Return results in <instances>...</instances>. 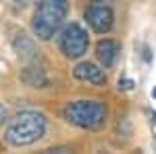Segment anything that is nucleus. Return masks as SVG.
Masks as SVG:
<instances>
[{
    "mask_svg": "<svg viewBox=\"0 0 156 154\" xmlns=\"http://www.w3.org/2000/svg\"><path fill=\"white\" fill-rule=\"evenodd\" d=\"M48 129V121L42 113L36 110H21L12 119H9L4 127V142L12 148H25L37 140H42Z\"/></svg>",
    "mask_w": 156,
    "mask_h": 154,
    "instance_id": "nucleus-1",
    "label": "nucleus"
},
{
    "mask_svg": "<svg viewBox=\"0 0 156 154\" xmlns=\"http://www.w3.org/2000/svg\"><path fill=\"white\" fill-rule=\"evenodd\" d=\"M62 117L67 123H71L79 129H102L108 121V108L102 100H92V98H81V100H71L62 108Z\"/></svg>",
    "mask_w": 156,
    "mask_h": 154,
    "instance_id": "nucleus-2",
    "label": "nucleus"
},
{
    "mask_svg": "<svg viewBox=\"0 0 156 154\" xmlns=\"http://www.w3.org/2000/svg\"><path fill=\"white\" fill-rule=\"evenodd\" d=\"M69 13V0H40L31 17V31L37 40H50Z\"/></svg>",
    "mask_w": 156,
    "mask_h": 154,
    "instance_id": "nucleus-3",
    "label": "nucleus"
},
{
    "mask_svg": "<svg viewBox=\"0 0 156 154\" xmlns=\"http://www.w3.org/2000/svg\"><path fill=\"white\" fill-rule=\"evenodd\" d=\"M90 46V36L79 23H69L58 36V48L67 59H81Z\"/></svg>",
    "mask_w": 156,
    "mask_h": 154,
    "instance_id": "nucleus-4",
    "label": "nucleus"
},
{
    "mask_svg": "<svg viewBox=\"0 0 156 154\" xmlns=\"http://www.w3.org/2000/svg\"><path fill=\"white\" fill-rule=\"evenodd\" d=\"M83 17L85 23L90 25V29L96 34H108L115 25V11L104 0H92L85 6Z\"/></svg>",
    "mask_w": 156,
    "mask_h": 154,
    "instance_id": "nucleus-5",
    "label": "nucleus"
},
{
    "mask_svg": "<svg viewBox=\"0 0 156 154\" xmlns=\"http://www.w3.org/2000/svg\"><path fill=\"white\" fill-rule=\"evenodd\" d=\"M73 77L79 79V81H87V83H94V85H106L108 77L104 73V67H98L94 63H77L73 67Z\"/></svg>",
    "mask_w": 156,
    "mask_h": 154,
    "instance_id": "nucleus-6",
    "label": "nucleus"
},
{
    "mask_svg": "<svg viewBox=\"0 0 156 154\" xmlns=\"http://www.w3.org/2000/svg\"><path fill=\"white\" fill-rule=\"evenodd\" d=\"M119 52H121V44L117 42V40L104 38V40H100V42L96 44V59L104 69H110V67L117 63Z\"/></svg>",
    "mask_w": 156,
    "mask_h": 154,
    "instance_id": "nucleus-7",
    "label": "nucleus"
},
{
    "mask_svg": "<svg viewBox=\"0 0 156 154\" xmlns=\"http://www.w3.org/2000/svg\"><path fill=\"white\" fill-rule=\"evenodd\" d=\"M12 46H15L17 54H19V59L23 60L25 65H27V63H37V60H40V50L36 48L34 40L27 36V34H23V31L15 36Z\"/></svg>",
    "mask_w": 156,
    "mask_h": 154,
    "instance_id": "nucleus-8",
    "label": "nucleus"
},
{
    "mask_svg": "<svg viewBox=\"0 0 156 154\" xmlns=\"http://www.w3.org/2000/svg\"><path fill=\"white\" fill-rule=\"evenodd\" d=\"M21 79H23L29 88H46V85L50 83L46 71H44L42 65H40V60H37V63H27V65H25V69L21 71Z\"/></svg>",
    "mask_w": 156,
    "mask_h": 154,
    "instance_id": "nucleus-9",
    "label": "nucleus"
},
{
    "mask_svg": "<svg viewBox=\"0 0 156 154\" xmlns=\"http://www.w3.org/2000/svg\"><path fill=\"white\" fill-rule=\"evenodd\" d=\"M119 90H133L131 79H119Z\"/></svg>",
    "mask_w": 156,
    "mask_h": 154,
    "instance_id": "nucleus-10",
    "label": "nucleus"
},
{
    "mask_svg": "<svg viewBox=\"0 0 156 154\" xmlns=\"http://www.w3.org/2000/svg\"><path fill=\"white\" fill-rule=\"evenodd\" d=\"M4 121H6V108H4L2 104H0V125H2Z\"/></svg>",
    "mask_w": 156,
    "mask_h": 154,
    "instance_id": "nucleus-11",
    "label": "nucleus"
},
{
    "mask_svg": "<svg viewBox=\"0 0 156 154\" xmlns=\"http://www.w3.org/2000/svg\"><path fill=\"white\" fill-rule=\"evenodd\" d=\"M12 2H15L17 6H27V4H29V2H34V0H12Z\"/></svg>",
    "mask_w": 156,
    "mask_h": 154,
    "instance_id": "nucleus-12",
    "label": "nucleus"
},
{
    "mask_svg": "<svg viewBox=\"0 0 156 154\" xmlns=\"http://www.w3.org/2000/svg\"><path fill=\"white\" fill-rule=\"evenodd\" d=\"M152 98H156V88H154V90H152Z\"/></svg>",
    "mask_w": 156,
    "mask_h": 154,
    "instance_id": "nucleus-13",
    "label": "nucleus"
}]
</instances>
